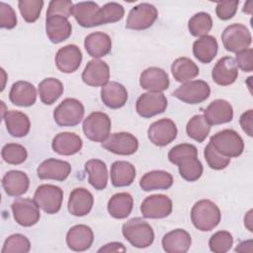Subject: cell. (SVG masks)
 Segmentation results:
<instances>
[{"label": "cell", "mask_w": 253, "mask_h": 253, "mask_svg": "<svg viewBox=\"0 0 253 253\" xmlns=\"http://www.w3.org/2000/svg\"><path fill=\"white\" fill-rule=\"evenodd\" d=\"M168 159L178 166L181 177L188 182L199 180L204 168L198 159V150L195 145L181 143L172 147L168 152Z\"/></svg>", "instance_id": "cell-1"}, {"label": "cell", "mask_w": 253, "mask_h": 253, "mask_svg": "<svg viewBox=\"0 0 253 253\" xmlns=\"http://www.w3.org/2000/svg\"><path fill=\"white\" fill-rule=\"evenodd\" d=\"M219 208L210 200L198 201L191 210V220L194 226L201 231L213 229L220 221Z\"/></svg>", "instance_id": "cell-2"}, {"label": "cell", "mask_w": 253, "mask_h": 253, "mask_svg": "<svg viewBox=\"0 0 253 253\" xmlns=\"http://www.w3.org/2000/svg\"><path fill=\"white\" fill-rule=\"evenodd\" d=\"M124 237L136 248H146L153 243L154 231L150 224L141 217H133L123 224Z\"/></svg>", "instance_id": "cell-3"}, {"label": "cell", "mask_w": 253, "mask_h": 253, "mask_svg": "<svg viewBox=\"0 0 253 253\" xmlns=\"http://www.w3.org/2000/svg\"><path fill=\"white\" fill-rule=\"evenodd\" d=\"M210 142L217 152L225 157H237L244 150V141L237 131L233 129H223L213 134Z\"/></svg>", "instance_id": "cell-4"}, {"label": "cell", "mask_w": 253, "mask_h": 253, "mask_svg": "<svg viewBox=\"0 0 253 253\" xmlns=\"http://www.w3.org/2000/svg\"><path fill=\"white\" fill-rule=\"evenodd\" d=\"M84 113V106L79 100L67 98L55 108L53 119L60 126H75L82 121Z\"/></svg>", "instance_id": "cell-5"}, {"label": "cell", "mask_w": 253, "mask_h": 253, "mask_svg": "<svg viewBox=\"0 0 253 253\" xmlns=\"http://www.w3.org/2000/svg\"><path fill=\"white\" fill-rule=\"evenodd\" d=\"M111 119L102 112L91 113L83 122V132L85 136L95 142H104L111 131Z\"/></svg>", "instance_id": "cell-6"}, {"label": "cell", "mask_w": 253, "mask_h": 253, "mask_svg": "<svg viewBox=\"0 0 253 253\" xmlns=\"http://www.w3.org/2000/svg\"><path fill=\"white\" fill-rule=\"evenodd\" d=\"M63 200V191L51 184H43L37 188L34 201L40 209L48 214H54L61 209Z\"/></svg>", "instance_id": "cell-7"}, {"label": "cell", "mask_w": 253, "mask_h": 253, "mask_svg": "<svg viewBox=\"0 0 253 253\" xmlns=\"http://www.w3.org/2000/svg\"><path fill=\"white\" fill-rule=\"evenodd\" d=\"M224 48L230 52H238L249 47L252 37L249 30L242 24H232L224 29L221 34Z\"/></svg>", "instance_id": "cell-8"}, {"label": "cell", "mask_w": 253, "mask_h": 253, "mask_svg": "<svg viewBox=\"0 0 253 253\" xmlns=\"http://www.w3.org/2000/svg\"><path fill=\"white\" fill-rule=\"evenodd\" d=\"M158 17L156 7L150 3H140L131 8L127 15L126 28L133 31H142L150 28Z\"/></svg>", "instance_id": "cell-9"}, {"label": "cell", "mask_w": 253, "mask_h": 253, "mask_svg": "<svg viewBox=\"0 0 253 253\" xmlns=\"http://www.w3.org/2000/svg\"><path fill=\"white\" fill-rule=\"evenodd\" d=\"M211 94L210 85L203 80H191L177 88L172 95L184 103L195 105L206 101Z\"/></svg>", "instance_id": "cell-10"}, {"label": "cell", "mask_w": 253, "mask_h": 253, "mask_svg": "<svg viewBox=\"0 0 253 253\" xmlns=\"http://www.w3.org/2000/svg\"><path fill=\"white\" fill-rule=\"evenodd\" d=\"M11 209L14 219L22 226L30 227L40 220V208L34 200L18 198L12 203Z\"/></svg>", "instance_id": "cell-11"}, {"label": "cell", "mask_w": 253, "mask_h": 253, "mask_svg": "<svg viewBox=\"0 0 253 253\" xmlns=\"http://www.w3.org/2000/svg\"><path fill=\"white\" fill-rule=\"evenodd\" d=\"M167 108V99L161 92H146L138 97L135 104L137 114L142 118H151L162 114Z\"/></svg>", "instance_id": "cell-12"}, {"label": "cell", "mask_w": 253, "mask_h": 253, "mask_svg": "<svg viewBox=\"0 0 253 253\" xmlns=\"http://www.w3.org/2000/svg\"><path fill=\"white\" fill-rule=\"evenodd\" d=\"M171 199L162 194L146 197L140 205V211L145 218H164L172 211Z\"/></svg>", "instance_id": "cell-13"}, {"label": "cell", "mask_w": 253, "mask_h": 253, "mask_svg": "<svg viewBox=\"0 0 253 253\" xmlns=\"http://www.w3.org/2000/svg\"><path fill=\"white\" fill-rule=\"evenodd\" d=\"M178 130L175 123L170 119H161L150 125L147 135L154 145L166 146L177 136Z\"/></svg>", "instance_id": "cell-14"}, {"label": "cell", "mask_w": 253, "mask_h": 253, "mask_svg": "<svg viewBox=\"0 0 253 253\" xmlns=\"http://www.w3.org/2000/svg\"><path fill=\"white\" fill-rule=\"evenodd\" d=\"M102 146L118 155H131L138 148V140L129 132H115L102 142Z\"/></svg>", "instance_id": "cell-15"}, {"label": "cell", "mask_w": 253, "mask_h": 253, "mask_svg": "<svg viewBox=\"0 0 253 253\" xmlns=\"http://www.w3.org/2000/svg\"><path fill=\"white\" fill-rule=\"evenodd\" d=\"M100 10L101 7L93 1L79 2L73 5L71 15L81 27L92 28L101 25Z\"/></svg>", "instance_id": "cell-16"}, {"label": "cell", "mask_w": 253, "mask_h": 253, "mask_svg": "<svg viewBox=\"0 0 253 253\" xmlns=\"http://www.w3.org/2000/svg\"><path fill=\"white\" fill-rule=\"evenodd\" d=\"M71 172V166L67 161L48 158L42 161L38 169V177L42 180L64 181Z\"/></svg>", "instance_id": "cell-17"}, {"label": "cell", "mask_w": 253, "mask_h": 253, "mask_svg": "<svg viewBox=\"0 0 253 253\" xmlns=\"http://www.w3.org/2000/svg\"><path fill=\"white\" fill-rule=\"evenodd\" d=\"M110 79V68L109 65L101 59H92L90 60L83 72L82 80L85 84L92 87L104 86L109 82Z\"/></svg>", "instance_id": "cell-18"}, {"label": "cell", "mask_w": 253, "mask_h": 253, "mask_svg": "<svg viewBox=\"0 0 253 253\" xmlns=\"http://www.w3.org/2000/svg\"><path fill=\"white\" fill-rule=\"evenodd\" d=\"M55 65L63 73L76 71L82 61V52L75 44H67L60 47L55 54Z\"/></svg>", "instance_id": "cell-19"}, {"label": "cell", "mask_w": 253, "mask_h": 253, "mask_svg": "<svg viewBox=\"0 0 253 253\" xmlns=\"http://www.w3.org/2000/svg\"><path fill=\"white\" fill-rule=\"evenodd\" d=\"M211 77L220 86H227L235 82L238 77V67L235 59L231 56H224L218 59L212 68Z\"/></svg>", "instance_id": "cell-20"}, {"label": "cell", "mask_w": 253, "mask_h": 253, "mask_svg": "<svg viewBox=\"0 0 253 253\" xmlns=\"http://www.w3.org/2000/svg\"><path fill=\"white\" fill-rule=\"evenodd\" d=\"M93 241V230L85 224L72 226L66 234V244L68 248L76 252H82L89 249Z\"/></svg>", "instance_id": "cell-21"}, {"label": "cell", "mask_w": 253, "mask_h": 253, "mask_svg": "<svg viewBox=\"0 0 253 253\" xmlns=\"http://www.w3.org/2000/svg\"><path fill=\"white\" fill-rule=\"evenodd\" d=\"M141 88L149 92H162L169 87V77L166 71L159 67H148L139 77Z\"/></svg>", "instance_id": "cell-22"}, {"label": "cell", "mask_w": 253, "mask_h": 253, "mask_svg": "<svg viewBox=\"0 0 253 253\" xmlns=\"http://www.w3.org/2000/svg\"><path fill=\"white\" fill-rule=\"evenodd\" d=\"M93 204V195L87 189L76 188L69 195L67 209L72 215L84 216L91 211Z\"/></svg>", "instance_id": "cell-23"}, {"label": "cell", "mask_w": 253, "mask_h": 253, "mask_svg": "<svg viewBox=\"0 0 253 253\" xmlns=\"http://www.w3.org/2000/svg\"><path fill=\"white\" fill-rule=\"evenodd\" d=\"M72 32V27L67 18L55 15L46 17L45 33L52 43H59L67 40Z\"/></svg>", "instance_id": "cell-24"}, {"label": "cell", "mask_w": 253, "mask_h": 253, "mask_svg": "<svg viewBox=\"0 0 253 253\" xmlns=\"http://www.w3.org/2000/svg\"><path fill=\"white\" fill-rule=\"evenodd\" d=\"M204 117L211 126L226 124L233 119V109L227 101L216 99L205 109Z\"/></svg>", "instance_id": "cell-25"}, {"label": "cell", "mask_w": 253, "mask_h": 253, "mask_svg": "<svg viewBox=\"0 0 253 253\" xmlns=\"http://www.w3.org/2000/svg\"><path fill=\"white\" fill-rule=\"evenodd\" d=\"M128 95L126 87L116 81H110L101 89V100L110 109H119L126 105Z\"/></svg>", "instance_id": "cell-26"}, {"label": "cell", "mask_w": 253, "mask_h": 253, "mask_svg": "<svg viewBox=\"0 0 253 253\" xmlns=\"http://www.w3.org/2000/svg\"><path fill=\"white\" fill-rule=\"evenodd\" d=\"M192 244V238L185 229L177 228L166 233L162 238V247L167 253H185Z\"/></svg>", "instance_id": "cell-27"}, {"label": "cell", "mask_w": 253, "mask_h": 253, "mask_svg": "<svg viewBox=\"0 0 253 253\" xmlns=\"http://www.w3.org/2000/svg\"><path fill=\"white\" fill-rule=\"evenodd\" d=\"M83 142L81 137L74 132H60L56 134L51 142V147L54 152L59 155L69 156L76 154L82 148Z\"/></svg>", "instance_id": "cell-28"}, {"label": "cell", "mask_w": 253, "mask_h": 253, "mask_svg": "<svg viewBox=\"0 0 253 253\" xmlns=\"http://www.w3.org/2000/svg\"><path fill=\"white\" fill-rule=\"evenodd\" d=\"M9 99L16 106L30 107L36 103L37 90L30 82L17 81L10 89Z\"/></svg>", "instance_id": "cell-29"}, {"label": "cell", "mask_w": 253, "mask_h": 253, "mask_svg": "<svg viewBox=\"0 0 253 253\" xmlns=\"http://www.w3.org/2000/svg\"><path fill=\"white\" fill-rule=\"evenodd\" d=\"M2 186L8 196L19 197L28 191L30 179L28 175L22 171L11 170L3 176Z\"/></svg>", "instance_id": "cell-30"}, {"label": "cell", "mask_w": 253, "mask_h": 253, "mask_svg": "<svg viewBox=\"0 0 253 253\" xmlns=\"http://www.w3.org/2000/svg\"><path fill=\"white\" fill-rule=\"evenodd\" d=\"M84 46L87 53L99 58L107 55L112 49V40L109 35L102 32H95L89 34L84 41Z\"/></svg>", "instance_id": "cell-31"}, {"label": "cell", "mask_w": 253, "mask_h": 253, "mask_svg": "<svg viewBox=\"0 0 253 253\" xmlns=\"http://www.w3.org/2000/svg\"><path fill=\"white\" fill-rule=\"evenodd\" d=\"M5 122L8 132L14 137L26 136L31 128V122L29 117L19 111L11 110L2 118Z\"/></svg>", "instance_id": "cell-32"}, {"label": "cell", "mask_w": 253, "mask_h": 253, "mask_svg": "<svg viewBox=\"0 0 253 253\" xmlns=\"http://www.w3.org/2000/svg\"><path fill=\"white\" fill-rule=\"evenodd\" d=\"M172 185V175L163 170H153L147 172L141 177L139 181V186L144 192H150L154 190H167Z\"/></svg>", "instance_id": "cell-33"}, {"label": "cell", "mask_w": 253, "mask_h": 253, "mask_svg": "<svg viewBox=\"0 0 253 253\" xmlns=\"http://www.w3.org/2000/svg\"><path fill=\"white\" fill-rule=\"evenodd\" d=\"M135 175L134 166L127 161H115L111 166V182L115 187L131 185Z\"/></svg>", "instance_id": "cell-34"}, {"label": "cell", "mask_w": 253, "mask_h": 253, "mask_svg": "<svg viewBox=\"0 0 253 253\" xmlns=\"http://www.w3.org/2000/svg\"><path fill=\"white\" fill-rule=\"evenodd\" d=\"M218 44L214 37L204 36L196 40L193 43V53L195 57L203 62L210 63L216 56Z\"/></svg>", "instance_id": "cell-35"}, {"label": "cell", "mask_w": 253, "mask_h": 253, "mask_svg": "<svg viewBox=\"0 0 253 253\" xmlns=\"http://www.w3.org/2000/svg\"><path fill=\"white\" fill-rule=\"evenodd\" d=\"M133 208V199L130 194L122 192L117 193L108 202L109 213L118 219L127 217Z\"/></svg>", "instance_id": "cell-36"}, {"label": "cell", "mask_w": 253, "mask_h": 253, "mask_svg": "<svg viewBox=\"0 0 253 253\" xmlns=\"http://www.w3.org/2000/svg\"><path fill=\"white\" fill-rule=\"evenodd\" d=\"M85 170L88 173V182L98 190H104L108 184V171L106 163L100 159H90L85 163Z\"/></svg>", "instance_id": "cell-37"}, {"label": "cell", "mask_w": 253, "mask_h": 253, "mask_svg": "<svg viewBox=\"0 0 253 253\" xmlns=\"http://www.w3.org/2000/svg\"><path fill=\"white\" fill-rule=\"evenodd\" d=\"M171 72L174 79L186 83L197 77L200 73L198 65L188 57H179L171 65Z\"/></svg>", "instance_id": "cell-38"}, {"label": "cell", "mask_w": 253, "mask_h": 253, "mask_svg": "<svg viewBox=\"0 0 253 253\" xmlns=\"http://www.w3.org/2000/svg\"><path fill=\"white\" fill-rule=\"evenodd\" d=\"M38 92L44 105H52L63 93V84L56 78L49 77L40 82Z\"/></svg>", "instance_id": "cell-39"}, {"label": "cell", "mask_w": 253, "mask_h": 253, "mask_svg": "<svg viewBox=\"0 0 253 253\" xmlns=\"http://www.w3.org/2000/svg\"><path fill=\"white\" fill-rule=\"evenodd\" d=\"M211 125L203 115L194 116L186 126L188 136L198 142H203L209 135Z\"/></svg>", "instance_id": "cell-40"}, {"label": "cell", "mask_w": 253, "mask_h": 253, "mask_svg": "<svg viewBox=\"0 0 253 253\" xmlns=\"http://www.w3.org/2000/svg\"><path fill=\"white\" fill-rule=\"evenodd\" d=\"M212 28V19L209 13L199 12L196 13L189 20L188 29L192 36L194 37H204Z\"/></svg>", "instance_id": "cell-41"}, {"label": "cell", "mask_w": 253, "mask_h": 253, "mask_svg": "<svg viewBox=\"0 0 253 253\" xmlns=\"http://www.w3.org/2000/svg\"><path fill=\"white\" fill-rule=\"evenodd\" d=\"M1 155L3 160L12 165H19L26 161L28 157L27 149L18 143H7L3 146Z\"/></svg>", "instance_id": "cell-42"}, {"label": "cell", "mask_w": 253, "mask_h": 253, "mask_svg": "<svg viewBox=\"0 0 253 253\" xmlns=\"http://www.w3.org/2000/svg\"><path fill=\"white\" fill-rule=\"evenodd\" d=\"M31 249L30 240L23 234L15 233L6 238L2 253H27Z\"/></svg>", "instance_id": "cell-43"}, {"label": "cell", "mask_w": 253, "mask_h": 253, "mask_svg": "<svg viewBox=\"0 0 253 253\" xmlns=\"http://www.w3.org/2000/svg\"><path fill=\"white\" fill-rule=\"evenodd\" d=\"M42 6V0H20L18 2L20 13L28 23H34L39 19Z\"/></svg>", "instance_id": "cell-44"}, {"label": "cell", "mask_w": 253, "mask_h": 253, "mask_svg": "<svg viewBox=\"0 0 253 253\" xmlns=\"http://www.w3.org/2000/svg\"><path fill=\"white\" fill-rule=\"evenodd\" d=\"M233 245V237L230 232L226 230L216 231L209 240L211 251L214 253H224L229 251Z\"/></svg>", "instance_id": "cell-45"}, {"label": "cell", "mask_w": 253, "mask_h": 253, "mask_svg": "<svg viewBox=\"0 0 253 253\" xmlns=\"http://www.w3.org/2000/svg\"><path fill=\"white\" fill-rule=\"evenodd\" d=\"M125 15L124 7L117 2H110L101 7L100 22L101 25L121 21Z\"/></svg>", "instance_id": "cell-46"}, {"label": "cell", "mask_w": 253, "mask_h": 253, "mask_svg": "<svg viewBox=\"0 0 253 253\" xmlns=\"http://www.w3.org/2000/svg\"><path fill=\"white\" fill-rule=\"evenodd\" d=\"M205 158L207 160L208 165L213 170H221L228 166L230 163V158L221 155L219 152L215 150V148L209 142L204 151Z\"/></svg>", "instance_id": "cell-47"}, {"label": "cell", "mask_w": 253, "mask_h": 253, "mask_svg": "<svg viewBox=\"0 0 253 253\" xmlns=\"http://www.w3.org/2000/svg\"><path fill=\"white\" fill-rule=\"evenodd\" d=\"M73 3L70 0H52L48 3L46 17L59 15L65 18H69L71 15Z\"/></svg>", "instance_id": "cell-48"}, {"label": "cell", "mask_w": 253, "mask_h": 253, "mask_svg": "<svg viewBox=\"0 0 253 253\" xmlns=\"http://www.w3.org/2000/svg\"><path fill=\"white\" fill-rule=\"evenodd\" d=\"M239 1L238 0H227V1H220L216 4L215 13L218 19L222 21H226L231 19L237 11Z\"/></svg>", "instance_id": "cell-49"}, {"label": "cell", "mask_w": 253, "mask_h": 253, "mask_svg": "<svg viewBox=\"0 0 253 253\" xmlns=\"http://www.w3.org/2000/svg\"><path fill=\"white\" fill-rule=\"evenodd\" d=\"M17 25V17L14 9L4 3L0 2V27L11 30Z\"/></svg>", "instance_id": "cell-50"}, {"label": "cell", "mask_w": 253, "mask_h": 253, "mask_svg": "<svg viewBox=\"0 0 253 253\" xmlns=\"http://www.w3.org/2000/svg\"><path fill=\"white\" fill-rule=\"evenodd\" d=\"M235 62L242 71L251 72L253 70V49L248 47L236 52Z\"/></svg>", "instance_id": "cell-51"}, {"label": "cell", "mask_w": 253, "mask_h": 253, "mask_svg": "<svg viewBox=\"0 0 253 253\" xmlns=\"http://www.w3.org/2000/svg\"><path fill=\"white\" fill-rule=\"evenodd\" d=\"M252 121H253L252 110H248L245 113H243L239 119L241 128L248 136H252Z\"/></svg>", "instance_id": "cell-52"}, {"label": "cell", "mask_w": 253, "mask_h": 253, "mask_svg": "<svg viewBox=\"0 0 253 253\" xmlns=\"http://www.w3.org/2000/svg\"><path fill=\"white\" fill-rule=\"evenodd\" d=\"M126 248L125 245L121 242H111L108 244H105L103 247H101L98 252H107V253H112V252H126Z\"/></svg>", "instance_id": "cell-53"}, {"label": "cell", "mask_w": 253, "mask_h": 253, "mask_svg": "<svg viewBox=\"0 0 253 253\" xmlns=\"http://www.w3.org/2000/svg\"><path fill=\"white\" fill-rule=\"evenodd\" d=\"M252 245H253V242L251 239L249 240H244L242 242H240L236 248L234 249L236 252H248V253H251L253 251V248H252Z\"/></svg>", "instance_id": "cell-54"}, {"label": "cell", "mask_w": 253, "mask_h": 253, "mask_svg": "<svg viewBox=\"0 0 253 253\" xmlns=\"http://www.w3.org/2000/svg\"><path fill=\"white\" fill-rule=\"evenodd\" d=\"M252 212H253V211L252 210H250L247 213H246V215L244 216V225L247 227V229L249 230V231H253V226H252V223H253V217H252Z\"/></svg>", "instance_id": "cell-55"}, {"label": "cell", "mask_w": 253, "mask_h": 253, "mask_svg": "<svg viewBox=\"0 0 253 253\" xmlns=\"http://www.w3.org/2000/svg\"><path fill=\"white\" fill-rule=\"evenodd\" d=\"M252 2L251 1H248L247 3H245L244 5V8H243V12L247 13V14H251L252 12Z\"/></svg>", "instance_id": "cell-56"}]
</instances>
